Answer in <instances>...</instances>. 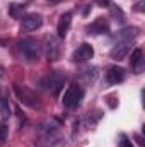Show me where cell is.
I'll list each match as a JSON object with an SVG mask.
<instances>
[{"instance_id":"cell-7","label":"cell","mask_w":145,"mask_h":147,"mask_svg":"<svg viewBox=\"0 0 145 147\" xmlns=\"http://www.w3.org/2000/svg\"><path fill=\"white\" fill-rule=\"evenodd\" d=\"M43 26V17L39 14H26L21 17V29L26 33L36 31Z\"/></svg>"},{"instance_id":"cell-20","label":"cell","mask_w":145,"mask_h":147,"mask_svg":"<svg viewBox=\"0 0 145 147\" xmlns=\"http://www.w3.org/2000/svg\"><path fill=\"white\" fill-rule=\"evenodd\" d=\"M96 2H97L99 7H111V5H113L111 0H96Z\"/></svg>"},{"instance_id":"cell-22","label":"cell","mask_w":145,"mask_h":147,"mask_svg":"<svg viewBox=\"0 0 145 147\" xmlns=\"http://www.w3.org/2000/svg\"><path fill=\"white\" fill-rule=\"evenodd\" d=\"M3 74H5V69H3V67L0 65V77H3Z\"/></svg>"},{"instance_id":"cell-8","label":"cell","mask_w":145,"mask_h":147,"mask_svg":"<svg viewBox=\"0 0 145 147\" xmlns=\"http://www.w3.org/2000/svg\"><path fill=\"white\" fill-rule=\"evenodd\" d=\"M85 33L92 34V36H99V34H108L109 33V22L104 17H97L96 21H92L91 24L85 26Z\"/></svg>"},{"instance_id":"cell-10","label":"cell","mask_w":145,"mask_h":147,"mask_svg":"<svg viewBox=\"0 0 145 147\" xmlns=\"http://www.w3.org/2000/svg\"><path fill=\"white\" fill-rule=\"evenodd\" d=\"M140 34V29L138 28H135V26H128V28H123L121 31H118V34H116V43L119 41V43H132L135 38Z\"/></svg>"},{"instance_id":"cell-5","label":"cell","mask_w":145,"mask_h":147,"mask_svg":"<svg viewBox=\"0 0 145 147\" xmlns=\"http://www.w3.org/2000/svg\"><path fill=\"white\" fill-rule=\"evenodd\" d=\"M14 92H15V96L21 99L22 105H26V106H29V108H36L38 98H36V94H34L31 89H28V87H24V86H17V84H14Z\"/></svg>"},{"instance_id":"cell-2","label":"cell","mask_w":145,"mask_h":147,"mask_svg":"<svg viewBox=\"0 0 145 147\" xmlns=\"http://www.w3.org/2000/svg\"><path fill=\"white\" fill-rule=\"evenodd\" d=\"M19 50H21V55L28 62H36L41 55V46L33 38H24L22 41H19Z\"/></svg>"},{"instance_id":"cell-23","label":"cell","mask_w":145,"mask_h":147,"mask_svg":"<svg viewBox=\"0 0 145 147\" xmlns=\"http://www.w3.org/2000/svg\"><path fill=\"white\" fill-rule=\"evenodd\" d=\"M5 45H7V41L5 39H0V46H5Z\"/></svg>"},{"instance_id":"cell-11","label":"cell","mask_w":145,"mask_h":147,"mask_svg":"<svg viewBox=\"0 0 145 147\" xmlns=\"http://www.w3.org/2000/svg\"><path fill=\"white\" fill-rule=\"evenodd\" d=\"M144 51H142V48H135L133 51H132V58H130V65H132V70L133 74H140L144 70Z\"/></svg>"},{"instance_id":"cell-15","label":"cell","mask_w":145,"mask_h":147,"mask_svg":"<svg viewBox=\"0 0 145 147\" xmlns=\"http://www.w3.org/2000/svg\"><path fill=\"white\" fill-rule=\"evenodd\" d=\"M22 12H24V5H21V3H10L9 5V14H10V17H14V19H19V17H22Z\"/></svg>"},{"instance_id":"cell-9","label":"cell","mask_w":145,"mask_h":147,"mask_svg":"<svg viewBox=\"0 0 145 147\" xmlns=\"http://www.w3.org/2000/svg\"><path fill=\"white\" fill-rule=\"evenodd\" d=\"M125 77H126V72H125V69L119 67V65L109 67L108 72H106V80H108V84H111V86H116V84L123 82Z\"/></svg>"},{"instance_id":"cell-19","label":"cell","mask_w":145,"mask_h":147,"mask_svg":"<svg viewBox=\"0 0 145 147\" xmlns=\"http://www.w3.org/2000/svg\"><path fill=\"white\" fill-rule=\"evenodd\" d=\"M119 147H133L132 140H130L125 134H121V135H119Z\"/></svg>"},{"instance_id":"cell-4","label":"cell","mask_w":145,"mask_h":147,"mask_svg":"<svg viewBox=\"0 0 145 147\" xmlns=\"http://www.w3.org/2000/svg\"><path fill=\"white\" fill-rule=\"evenodd\" d=\"M43 51H44V55H46V58H48L50 62L58 60V57H60V43H58L56 36L50 34V36L44 38V43H43Z\"/></svg>"},{"instance_id":"cell-1","label":"cell","mask_w":145,"mask_h":147,"mask_svg":"<svg viewBox=\"0 0 145 147\" xmlns=\"http://www.w3.org/2000/svg\"><path fill=\"white\" fill-rule=\"evenodd\" d=\"M65 80H67V77L63 72H51L41 79V87L44 91L51 92L53 96H58L65 86Z\"/></svg>"},{"instance_id":"cell-13","label":"cell","mask_w":145,"mask_h":147,"mask_svg":"<svg viewBox=\"0 0 145 147\" xmlns=\"http://www.w3.org/2000/svg\"><path fill=\"white\" fill-rule=\"evenodd\" d=\"M130 45L132 43H116L114 46H113V50H111V58H114V60H121V58H125L126 55H128V51H130Z\"/></svg>"},{"instance_id":"cell-14","label":"cell","mask_w":145,"mask_h":147,"mask_svg":"<svg viewBox=\"0 0 145 147\" xmlns=\"http://www.w3.org/2000/svg\"><path fill=\"white\" fill-rule=\"evenodd\" d=\"M109 16H111V19H114V22H118V24H125V21H126V16H125L123 9L118 7V5H111V7H109Z\"/></svg>"},{"instance_id":"cell-12","label":"cell","mask_w":145,"mask_h":147,"mask_svg":"<svg viewBox=\"0 0 145 147\" xmlns=\"http://www.w3.org/2000/svg\"><path fill=\"white\" fill-rule=\"evenodd\" d=\"M70 24H72V12H65L60 16V21L56 24V34L58 38H65L68 29H70Z\"/></svg>"},{"instance_id":"cell-3","label":"cell","mask_w":145,"mask_h":147,"mask_svg":"<svg viewBox=\"0 0 145 147\" xmlns=\"http://www.w3.org/2000/svg\"><path fill=\"white\" fill-rule=\"evenodd\" d=\"M82 99H84V89H82L80 86H77V84H72V86H68L67 91L63 92L62 103H63L65 108L73 110V108H77V106L82 103Z\"/></svg>"},{"instance_id":"cell-6","label":"cell","mask_w":145,"mask_h":147,"mask_svg":"<svg viewBox=\"0 0 145 147\" xmlns=\"http://www.w3.org/2000/svg\"><path fill=\"white\" fill-rule=\"evenodd\" d=\"M94 57V48L89 43H82L77 46V50L72 53V62L75 63H85L89 60H92Z\"/></svg>"},{"instance_id":"cell-17","label":"cell","mask_w":145,"mask_h":147,"mask_svg":"<svg viewBox=\"0 0 145 147\" xmlns=\"http://www.w3.org/2000/svg\"><path fill=\"white\" fill-rule=\"evenodd\" d=\"M7 135H9V125L5 121H0V146L7 140Z\"/></svg>"},{"instance_id":"cell-18","label":"cell","mask_w":145,"mask_h":147,"mask_svg":"<svg viewBox=\"0 0 145 147\" xmlns=\"http://www.w3.org/2000/svg\"><path fill=\"white\" fill-rule=\"evenodd\" d=\"M0 115L3 118L10 116V106H9V101L7 99H2V105H0Z\"/></svg>"},{"instance_id":"cell-16","label":"cell","mask_w":145,"mask_h":147,"mask_svg":"<svg viewBox=\"0 0 145 147\" xmlns=\"http://www.w3.org/2000/svg\"><path fill=\"white\" fill-rule=\"evenodd\" d=\"M80 77H85L87 82H94L96 77H97V69L96 67H89V69H85V70L80 72Z\"/></svg>"},{"instance_id":"cell-21","label":"cell","mask_w":145,"mask_h":147,"mask_svg":"<svg viewBox=\"0 0 145 147\" xmlns=\"http://www.w3.org/2000/svg\"><path fill=\"white\" fill-rule=\"evenodd\" d=\"M144 5H145V2H144V0H140V2L137 3V7H135V10H137V12H144Z\"/></svg>"}]
</instances>
